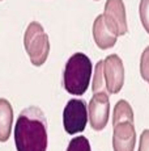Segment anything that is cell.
Wrapping results in <instances>:
<instances>
[{
    "instance_id": "ac0fdd59",
    "label": "cell",
    "mask_w": 149,
    "mask_h": 151,
    "mask_svg": "<svg viewBox=\"0 0 149 151\" xmlns=\"http://www.w3.org/2000/svg\"><path fill=\"white\" fill-rule=\"evenodd\" d=\"M0 1H1V0H0Z\"/></svg>"
},
{
    "instance_id": "ba28073f",
    "label": "cell",
    "mask_w": 149,
    "mask_h": 151,
    "mask_svg": "<svg viewBox=\"0 0 149 151\" xmlns=\"http://www.w3.org/2000/svg\"><path fill=\"white\" fill-rule=\"evenodd\" d=\"M136 145V130L135 122L122 121L114 125L113 149L114 151H133Z\"/></svg>"
},
{
    "instance_id": "2e32d148",
    "label": "cell",
    "mask_w": 149,
    "mask_h": 151,
    "mask_svg": "<svg viewBox=\"0 0 149 151\" xmlns=\"http://www.w3.org/2000/svg\"><path fill=\"white\" fill-rule=\"evenodd\" d=\"M139 151H149V129H145L140 135Z\"/></svg>"
},
{
    "instance_id": "9c48e42d",
    "label": "cell",
    "mask_w": 149,
    "mask_h": 151,
    "mask_svg": "<svg viewBox=\"0 0 149 151\" xmlns=\"http://www.w3.org/2000/svg\"><path fill=\"white\" fill-rule=\"evenodd\" d=\"M93 38L96 45L101 50H107V49L113 47L116 43L118 36L114 34L110 29L106 27L102 14H98L93 22Z\"/></svg>"
},
{
    "instance_id": "4fadbf2b",
    "label": "cell",
    "mask_w": 149,
    "mask_h": 151,
    "mask_svg": "<svg viewBox=\"0 0 149 151\" xmlns=\"http://www.w3.org/2000/svg\"><path fill=\"white\" fill-rule=\"evenodd\" d=\"M67 151H92V149L88 138H85L84 135H79V137L71 139V142L68 143Z\"/></svg>"
},
{
    "instance_id": "5b68a950",
    "label": "cell",
    "mask_w": 149,
    "mask_h": 151,
    "mask_svg": "<svg viewBox=\"0 0 149 151\" xmlns=\"http://www.w3.org/2000/svg\"><path fill=\"white\" fill-rule=\"evenodd\" d=\"M110 114V100L107 92H97L90 99L88 105V118L92 129L101 132L106 127Z\"/></svg>"
},
{
    "instance_id": "e0dca14e",
    "label": "cell",
    "mask_w": 149,
    "mask_h": 151,
    "mask_svg": "<svg viewBox=\"0 0 149 151\" xmlns=\"http://www.w3.org/2000/svg\"><path fill=\"white\" fill-rule=\"evenodd\" d=\"M96 1H98V0H96Z\"/></svg>"
},
{
    "instance_id": "7c38bea8",
    "label": "cell",
    "mask_w": 149,
    "mask_h": 151,
    "mask_svg": "<svg viewBox=\"0 0 149 151\" xmlns=\"http://www.w3.org/2000/svg\"><path fill=\"white\" fill-rule=\"evenodd\" d=\"M92 89H93V93H97V92H107L106 84H105V76H104V60H98L96 65Z\"/></svg>"
},
{
    "instance_id": "9a60e30c",
    "label": "cell",
    "mask_w": 149,
    "mask_h": 151,
    "mask_svg": "<svg viewBox=\"0 0 149 151\" xmlns=\"http://www.w3.org/2000/svg\"><path fill=\"white\" fill-rule=\"evenodd\" d=\"M140 75L147 83H149V46L144 49L140 58Z\"/></svg>"
},
{
    "instance_id": "277c9868",
    "label": "cell",
    "mask_w": 149,
    "mask_h": 151,
    "mask_svg": "<svg viewBox=\"0 0 149 151\" xmlns=\"http://www.w3.org/2000/svg\"><path fill=\"white\" fill-rule=\"evenodd\" d=\"M88 122V108L84 100L72 99L63 110V126L68 134L82 133Z\"/></svg>"
},
{
    "instance_id": "5bb4252c",
    "label": "cell",
    "mask_w": 149,
    "mask_h": 151,
    "mask_svg": "<svg viewBox=\"0 0 149 151\" xmlns=\"http://www.w3.org/2000/svg\"><path fill=\"white\" fill-rule=\"evenodd\" d=\"M139 16L145 32L149 34V0H140Z\"/></svg>"
},
{
    "instance_id": "52a82bcc",
    "label": "cell",
    "mask_w": 149,
    "mask_h": 151,
    "mask_svg": "<svg viewBox=\"0 0 149 151\" xmlns=\"http://www.w3.org/2000/svg\"><path fill=\"white\" fill-rule=\"evenodd\" d=\"M104 76L109 93H119L124 84V66L119 55L111 54L104 59Z\"/></svg>"
},
{
    "instance_id": "30bf717a",
    "label": "cell",
    "mask_w": 149,
    "mask_h": 151,
    "mask_svg": "<svg viewBox=\"0 0 149 151\" xmlns=\"http://www.w3.org/2000/svg\"><path fill=\"white\" fill-rule=\"evenodd\" d=\"M13 125V108L5 99H0V142L8 141Z\"/></svg>"
},
{
    "instance_id": "8992f818",
    "label": "cell",
    "mask_w": 149,
    "mask_h": 151,
    "mask_svg": "<svg viewBox=\"0 0 149 151\" xmlns=\"http://www.w3.org/2000/svg\"><path fill=\"white\" fill-rule=\"evenodd\" d=\"M106 27L116 36H124L128 32L126 7L123 0H106L104 9Z\"/></svg>"
},
{
    "instance_id": "3957f363",
    "label": "cell",
    "mask_w": 149,
    "mask_h": 151,
    "mask_svg": "<svg viewBox=\"0 0 149 151\" xmlns=\"http://www.w3.org/2000/svg\"><path fill=\"white\" fill-rule=\"evenodd\" d=\"M24 46L31 65L42 66L47 60L50 53V41L43 27L33 21L28 25L24 36Z\"/></svg>"
},
{
    "instance_id": "8fae6325",
    "label": "cell",
    "mask_w": 149,
    "mask_h": 151,
    "mask_svg": "<svg viewBox=\"0 0 149 151\" xmlns=\"http://www.w3.org/2000/svg\"><path fill=\"white\" fill-rule=\"evenodd\" d=\"M122 121H131L135 122V116H133V110L132 106L127 103L126 100H119L115 104L113 113V126Z\"/></svg>"
},
{
    "instance_id": "7a4b0ae2",
    "label": "cell",
    "mask_w": 149,
    "mask_h": 151,
    "mask_svg": "<svg viewBox=\"0 0 149 151\" xmlns=\"http://www.w3.org/2000/svg\"><path fill=\"white\" fill-rule=\"evenodd\" d=\"M92 78V62L82 53L73 54L67 60L63 72V87L71 95H84Z\"/></svg>"
},
{
    "instance_id": "6da1fadb",
    "label": "cell",
    "mask_w": 149,
    "mask_h": 151,
    "mask_svg": "<svg viewBox=\"0 0 149 151\" xmlns=\"http://www.w3.org/2000/svg\"><path fill=\"white\" fill-rule=\"evenodd\" d=\"M17 151L47 150V120L38 106H28L20 113L15 125Z\"/></svg>"
}]
</instances>
